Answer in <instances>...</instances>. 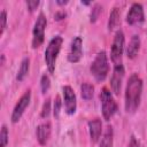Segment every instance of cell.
Listing matches in <instances>:
<instances>
[{
  "instance_id": "1",
  "label": "cell",
  "mask_w": 147,
  "mask_h": 147,
  "mask_svg": "<svg viewBox=\"0 0 147 147\" xmlns=\"http://www.w3.org/2000/svg\"><path fill=\"white\" fill-rule=\"evenodd\" d=\"M142 94V79L138 74H132L129 77L124 94V108L127 114H133L138 110Z\"/></svg>"
},
{
  "instance_id": "2",
  "label": "cell",
  "mask_w": 147,
  "mask_h": 147,
  "mask_svg": "<svg viewBox=\"0 0 147 147\" xmlns=\"http://www.w3.org/2000/svg\"><path fill=\"white\" fill-rule=\"evenodd\" d=\"M62 44H63V38L61 36H55L49 40L48 45L46 46L44 57H45V63H46L47 70L51 75H53L55 72L56 60H57V56L61 52Z\"/></svg>"
},
{
  "instance_id": "3",
  "label": "cell",
  "mask_w": 147,
  "mask_h": 147,
  "mask_svg": "<svg viewBox=\"0 0 147 147\" xmlns=\"http://www.w3.org/2000/svg\"><path fill=\"white\" fill-rule=\"evenodd\" d=\"M90 71L96 82H103L107 78L109 74V62L107 53L105 51H100L95 55L93 62L91 63Z\"/></svg>"
},
{
  "instance_id": "4",
  "label": "cell",
  "mask_w": 147,
  "mask_h": 147,
  "mask_svg": "<svg viewBox=\"0 0 147 147\" xmlns=\"http://www.w3.org/2000/svg\"><path fill=\"white\" fill-rule=\"evenodd\" d=\"M100 102L102 116L107 122H109L113 118V116L117 113L118 106L113 96V93L107 87H103L100 92Z\"/></svg>"
},
{
  "instance_id": "5",
  "label": "cell",
  "mask_w": 147,
  "mask_h": 147,
  "mask_svg": "<svg viewBox=\"0 0 147 147\" xmlns=\"http://www.w3.org/2000/svg\"><path fill=\"white\" fill-rule=\"evenodd\" d=\"M124 42H125V37L124 32L118 29L114 36V40L110 47V60L115 65H122L123 64V53H124Z\"/></svg>"
},
{
  "instance_id": "6",
  "label": "cell",
  "mask_w": 147,
  "mask_h": 147,
  "mask_svg": "<svg viewBox=\"0 0 147 147\" xmlns=\"http://www.w3.org/2000/svg\"><path fill=\"white\" fill-rule=\"evenodd\" d=\"M47 26V18L44 13H40L34 22L33 29H32V48L36 49L40 47L45 40V30Z\"/></svg>"
},
{
  "instance_id": "7",
  "label": "cell",
  "mask_w": 147,
  "mask_h": 147,
  "mask_svg": "<svg viewBox=\"0 0 147 147\" xmlns=\"http://www.w3.org/2000/svg\"><path fill=\"white\" fill-rule=\"evenodd\" d=\"M30 101H31V90L29 88V90H26V91L21 95V98L17 100V102H16V105H15L13 111H11V116H10L11 123L15 124V123H17V122L22 118L24 111L26 110V108H28L29 105H30Z\"/></svg>"
},
{
  "instance_id": "8",
  "label": "cell",
  "mask_w": 147,
  "mask_h": 147,
  "mask_svg": "<svg viewBox=\"0 0 147 147\" xmlns=\"http://www.w3.org/2000/svg\"><path fill=\"white\" fill-rule=\"evenodd\" d=\"M62 94H63L64 111L68 115H74L77 110V98L74 88L69 85H64L62 87Z\"/></svg>"
},
{
  "instance_id": "9",
  "label": "cell",
  "mask_w": 147,
  "mask_h": 147,
  "mask_svg": "<svg viewBox=\"0 0 147 147\" xmlns=\"http://www.w3.org/2000/svg\"><path fill=\"white\" fill-rule=\"evenodd\" d=\"M145 22L144 7L139 2H133L126 14V23L130 25H140Z\"/></svg>"
},
{
  "instance_id": "10",
  "label": "cell",
  "mask_w": 147,
  "mask_h": 147,
  "mask_svg": "<svg viewBox=\"0 0 147 147\" xmlns=\"http://www.w3.org/2000/svg\"><path fill=\"white\" fill-rule=\"evenodd\" d=\"M82 56H83V39L82 37L76 36L70 42V47L68 52V61L71 63H77L80 61Z\"/></svg>"
},
{
  "instance_id": "11",
  "label": "cell",
  "mask_w": 147,
  "mask_h": 147,
  "mask_svg": "<svg viewBox=\"0 0 147 147\" xmlns=\"http://www.w3.org/2000/svg\"><path fill=\"white\" fill-rule=\"evenodd\" d=\"M124 65H115L113 69V74L110 77V88L111 92L115 95H118L122 88V84H123V79H124Z\"/></svg>"
},
{
  "instance_id": "12",
  "label": "cell",
  "mask_w": 147,
  "mask_h": 147,
  "mask_svg": "<svg viewBox=\"0 0 147 147\" xmlns=\"http://www.w3.org/2000/svg\"><path fill=\"white\" fill-rule=\"evenodd\" d=\"M51 133H52V126L49 122L46 123H41L37 126L36 129V137H37V141L39 142L40 146H45L49 138H51Z\"/></svg>"
},
{
  "instance_id": "13",
  "label": "cell",
  "mask_w": 147,
  "mask_h": 147,
  "mask_svg": "<svg viewBox=\"0 0 147 147\" xmlns=\"http://www.w3.org/2000/svg\"><path fill=\"white\" fill-rule=\"evenodd\" d=\"M88 133L92 142H98L102 134V122L100 118H93L87 122Z\"/></svg>"
},
{
  "instance_id": "14",
  "label": "cell",
  "mask_w": 147,
  "mask_h": 147,
  "mask_svg": "<svg viewBox=\"0 0 147 147\" xmlns=\"http://www.w3.org/2000/svg\"><path fill=\"white\" fill-rule=\"evenodd\" d=\"M140 37L138 34H133L129 41V45L126 46V56L129 59H134L140 51Z\"/></svg>"
},
{
  "instance_id": "15",
  "label": "cell",
  "mask_w": 147,
  "mask_h": 147,
  "mask_svg": "<svg viewBox=\"0 0 147 147\" xmlns=\"http://www.w3.org/2000/svg\"><path fill=\"white\" fill-rule=\"evenodd\" d=\"M121 23V10L118 7H114L109 14V18H108V30L113 31L114 29H116Z\"/></svg>"
},
{
  "instance_id": "16",
  "label": "cell",
  "mask_w": 147,
  "mask_h": 147,
  "mask_svg": "<svg viewBox=\"0 0 147 147\" xmlns=\"http://www.w3.org/2000/svg\"><path fill=\"white\" fill-rule=\"evenodd\" d=\"M113 145H114V130L111 125H108L101 137L99 147H113Z\"/></svg>"
},
{
  "instance_id": "17",
  "label": "cell",
  "mask_w": 147,
  "mask_h": 147,
  "mask_svg": "<svg viewBox=\"0 0 147 147\" xmlns=\"http://www.w3.org/2000/svg\"><path fill=\"white\" fill-rule=\"evenodd\" d=\"M29 70H30V59L29 57H24L20 64V68L17 70V75H16V79L18 82H22L29 74Z\"/></svg>"
},
{
  "instance_id": "18",
  "label": "cell",
  "mask_w": 147,
  "mask_h": 147,
  "mask_svg": "<svg viewBox=\"0 0 147 147\" xmlns=\"http://www.w3.org/2000/svg\"><path fill=\"white\" fill-rule=\"evenodd\" d=\"M80 95L86 101L91 100L94 95V86L91 83H87V82L83 83L80 85Z\"/></svg>"
},
{
  "instance_id": "19",
  "label": "cell",
  "mask_w": 147,
  "mask_h": 147,
  "mask_svg": "<svg viewBox=\"0 0 147 147\" xmlns=\"http://www.w3.org/2000/svg\"><path fill=\"white\" fill-rule=\"evenodd\" d=\"M51 87V79H49V76L47 74H42L41 75V78H40V88H41V93L42 94H46L48 92Z\"/></svg>"
},
{
  "instance_id": "20",
  "label": "cell",
  "mask_w": 147,
  "mask_h": 147,
  "mask_svg": "<svg viewBox=\"0 0 147 147\" xmlns=\"http://www.w3.org/2000/svg\"><path fill=\"white\" fill-rule=\"evenodd\" d=\"M101 11H102V6H101L100 3H95V5L93 6L91 13H90V22H91V23H94V22L99 18Z\"/></svg>"
},
{
  "instance_id": "21",
  "label": "cell",
  "mask_w": 147,
  "mask_h": 147,
  "mask_svg": "<svg viewBox=\"0 0 147 147\" xmlns=\"http://www.w3.org/2000/svg\"><path fill=\"white\" fill-rule=\"evenodd\" d=\"M8 138H9V132L7 126L3 124L1 126V132H0V147H6L8 144Z\"/></svg>"
},
{
  "instance_id": "22",
  "label": "cell",
  "mask_w": 147,
  "mask_h": 147,
  "mask_svg": "<svg viewBox=\"0 0 147 147\" xmlns=\"http://www.w3.org/2000/svg\"><path fill=\"white\" fill-rule=\"evenodd\" d=\"M61 107H62V100L59 95H56L54 99V103H53V114L55 118H59L60 113H61Z\"/></svg>"
},
{
  "instance_id": "23",
  "label": "cell",
  "mask_w": 147,
  "mask_h": 147,
  "mask_svg": "<svg viewBox=\"0 0 147 147\" xmlns=\"http://www.w3.org/2000/svg\"><path fill=\"white\" fill-rule=\"evenodd\" d=\"M51 114V100L49 99H46L42 103V107H41V111H40V116L42 118H47Z\"/></svg>"
},
{
  "instance_id": "24",
  "label": "cell",
  "mask_w": 147,
  "mask_h": 147,
  "mask_svg": "<svg viewBox=\"0 0 147 147\" xmlns=\"http://www.w3.org/2000/svg\"><path fill=\"white\" fill-rule=\"evenodd\" d=\"M0 20H1V30H0V34H2L6 30V26H7V13L6 10H1V14H0Z\"/></svg>"
},
{
  "instance_id": "25",
  "label": "cell",
  "mask_w": 147,
  "mask_h": 147,
  "mask_svg": "<svg viewBox=\"0 0 147 147\" xmlns=\"http://www.w3.org/2000/svg\"><path fill=\"white\" fill-rule=\"evenodd\" d=\"M25 3H26V7H28L29 11H34L38 8L40 2H39V0H28Z\"/></svg>"
},
{
  "instance_id": "26",
  "label": "cell",
  "mask_w": 147,
  "mask_h": 147,
  "mask_svg": "<svg viewBox=\"0 0 147 147\" xmlns=\"http://www.w3.org/2000/svg\"><path fill=\"white\" fill-rule=\"evenodd\" d=\"M125 147H140V145H139L138 139L134 136H131V138H130V140H129V142Z\"/></svg>"
},
{
  "instance_id": "27",
  "label": "cell",
  "mask_w": 147,
  "mask_h": 147,
  "mask_svg": "<svg viewBox=\"0 0 147 147\" xmlns=\"http://www.w3.org/2000/svg\"><path fill=\"white\" fill-rule=\"evenodd\" d=\"M54 17H55V20H62V18H64L65 17V13L64 11H57L55 15H54Z\"/></svg>"
},
{
  "instance_id": "28",
  "label": "cell",
  "mask_w": 147,
  "mask_h": 147,
  "mask_svg": "<svg viewBox=\"0 0 147 147\" xmlns=\"http://www.w3.org/2000/svg\"><path fill=\"white\" fill-rule=\"evenodd\" d=\"M56 3L60 5V6H64V5L68 3V1H67V0H64V1H62V0H56Z\"/></svg>"
},
{
  "instance_id": "29",
  "label": "cell",
  "mask_w": 147,
  "mask_h": 147,
  "mask_svg": "<svg viewBox=\"0 0 147 147\" xmlns=\"http://www.w3.org/2000/svg\"><path fill=\"white\" fill-rule=\"evenodd\" d=\"M82 3H83V5H86V6H87V5H91L90 1H82Z\"/></svg>"
}]
</instances>
